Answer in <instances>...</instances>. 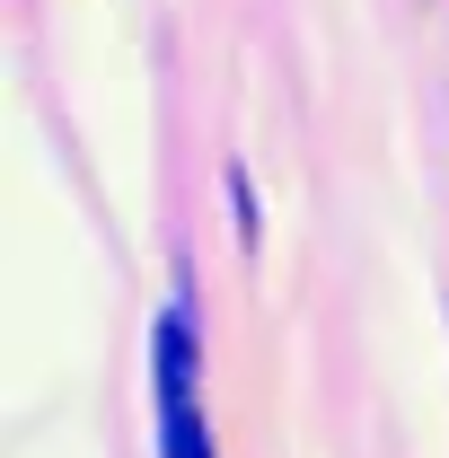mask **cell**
<instances>
[{
	"label": "cell",
	"instance_id": "obj_1",
	"mask_svg": "<svg viewBox=\"0 0 449 458\" xmlns=\"http://www.w3.org/2000/svg\"><path fill=\"white\" fill-rule=\"evenodd\" d=\"M159 441H168V458H212V432L194 414V327H185V309L159 318Z\"/></svg>",
	"mask_w": 449,
	"mask_h": 458
}]
</instances>
